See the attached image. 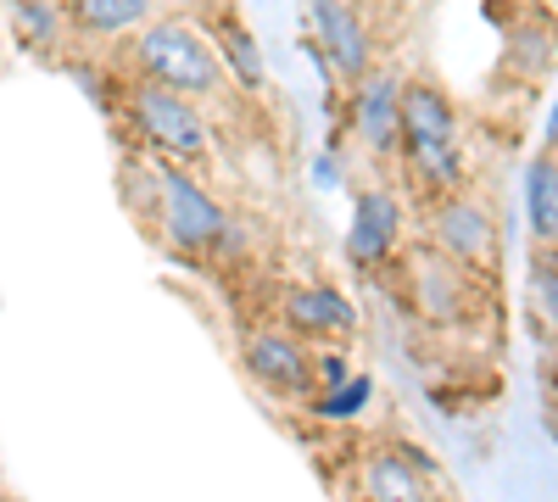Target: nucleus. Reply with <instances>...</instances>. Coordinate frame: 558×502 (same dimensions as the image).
<instances>
[{"mask_svg": "<svg viewBox=\"0 0 558 502\" xmlns=\"http://www.w3.org/2000/svg\"><path fill=\"white\" fill-rule=\"evenodd\" d=\"M151 17V0H73V23L84 34H123Z\"/></svg>", "mask_w": 558, "mask_h": 502, "instance_id": "nucleus-13", "label": "nucleus"}, {"mask_svg": "<svg viewBox=\"0 0 558 502\" xmlns=\"http://www.w3.org/2000/svg\"><path fill=\"white\" fill-rule=\"evenodd\" d=\"M246 369H252L257 385H268L279 396H307L313 402V352L286 330H257L246 341Z\"/></svg>", "mask_w": 558, "mask_h": 502, "instance_id": "nucleus-6", "label": "nucleus"}, {"mask_svg": "<svg viewBox=\"0 0 558 502\" xmlns=\"http://www.w3.org/2000/svg\"><path fill=\"white\" fill-rule=\"evenodd\" d=\"M307 17H313V45L324 51L330 73L357 89L368 78V23L357 17V7L352 0H307Z\"/></svg>", "mask_w": 558, "mask_h": 502, "instance_id": "nucleus-5", "label": "nucleus"}, {"mask_svg": "<svg viewBox=\"0 0 558 502\" xmlns=\"http://www.w3.org/2000/svg\"><path fill=\"white\" fill-rule=\"evenodd\" d=\"M218 45H223V73H235L246 89H263V51H257V39H252V28H241L235 17H223V28H218Z\"/></svg>", "mask_w": 558, "mask_h": 502, "instance_id": "nucleus-14", "label": "nucleus"}, {"mask_svg": "<svg viewBox=\"0 0 558 502\" xmlns=\"http://www.w3.org/2000/svg\"><path fill=\"white\" fill-rule=\"evenodd\" d=\"M402 235V207L391 191H357L352 201V230H347V257L357 268H380L397 252Z\"/></svg>", "mask_w": 558, "mask_h": 502, "instance_id": "nucleus-7", "label": "nucleus"}, {"mask_svg": "<svg viewBox=\"0 0 558 502\" xmlns=\"http://www.w3.org/2000/svg\"><path fill=\"white\" fill-rule=\"evenodd\" d=\"M531 318H542V330H553V318H558V257H553V246H542L536 262H531Z\"/></svg>", "mask_w": 558, "mask_h": 502, "instance_id": "nucleus-17", "label": "nucleus"}, {"mask_svg": "<svg viewBox=\"0 0 558 502\" xmlns=\"http://www.w3.org/2000/svg\"><path fill=\"white\" fill-rule=\"evenodd\" d=\"M397 146L408 151L413 173L430 191H452L458 185V112L436 84L413 78L397 96Z\"/></svg>", "mask_w": 558, "mask_h": 502, "instance_id": "nucleus-1", "label": "nucleus"}, {"mask_svg": "<svg viewBox=\"0 0 558 502\" xmlns=\"http://www.w3.org/2000/svg\"><path fill=\"white\" fill-rule=\"evenodd\" d=\"M363 502H425V480L402 464V452H375L363 464Z\"/></svg>", "mask_w": 558, "mask_h": 502, "instance_id": "nucleus-12", "label": "nucleus"}, {"mask_svg": "<svg viewBox=\"0 0 558 502\" xmlns=\"http://www.w3.org/2000/svg\"><path fill=\"white\" fill-rule=\"evenodd\" d=\"M397 96L402 84L397 73H368L352 96V123H357V140L375 151V157H391L397 151Z\"/></svg>", "mask_w": 558, "mask_h": 502, "instance_id": "nucleus-9", "label": "nucleus"}, {"mask_svg": "<svg viewBox=\"0 0 558 502\" xmlns=\"http://www.w3.org/2000/svg\"><path fill=\"white\" fill-rule=\"evenodd\" d=\"M157 212H162V230L179 252H207L229 235V212L191 173H179V162H157Z\"/></svg>", "mask_w": 558, "mask_h": 502, "instance_id": "nucleus-3", "label": "nucleus"}, {"mask_svg": "<svg viewBox=\"0 0 558 502\" xmlns=\"http://www.w3.org/2000/svg\"><path fill=\"white\" fill-rule=\"evenodd\" d=\"M418 307H425L430 318L458 313V285H452V273H447L441 257H430L425 268H418Z\"/></svg>", "mask_w": 558, "mask_h": 502, "instance_id": "nucleus-18", "label": "nucleus"}, {"mask_svg": "<svg viewBox=\"0 0 558 502\" xmlns=\"http://www.w3.org/2000/svg\"><path fill=\"white\" fill-rule=\"evenodd\" d=\"M129 112H134L140 134H146L151 146H162L168 157H179V162H202L207 157V123H202V112L184 96H173V89L140 84Z\"/></svg>", "mask_w": 558, "mask_h": 502, "instance_id": "nucleus-4", "label": "nucleus"}, {"mask_svg": "<svg viewBox=\"0 0 558 502\" xmlns=\"http://www.w3.org/2000/svg\"><path fill=\"white\" fill-rule=\"evenodd\" d=\"M525 223H531L536 246H553V235H558V162H553V151H542L525 168Z\"/></svg>", "mask_w": 558, "mask_h": 502, "instance_id": "nucleus-11", "label": "nucleus"}, {"mask_svg": "<svg viewBox=\"0 0 558 502\" xmlns=\"http://www.w3.org/2000/svg\"><path fill=\"white\" fill-rule=\"evenodd\" d=\"M286 318L302 335H347L357 325V307L336 285H302L286 296Z\"/></svg>", "mask_w": 558, "mask_h": 502, "instance_id": "nucleus-10", "label": "nucleus"}, {"mask_svg": "<svg viewBox=\"0 0 558 502\" xmlns=\"http://www.w3.org/2000/svg\"><path fill=\"white\" fill-rule=\"evenodd\" d=\"M12 28H17L23 45L39 51V45H51L62 34V12L51 7V0H17V7H12Z\"/></svg>", "mask_w": 558, "mask_h": 502, "instance_id": "nucleus-15", "label": "nucleus"}, {"mask_svg": "<svg viewBox=\"0 0 558 502\" xmlns=\"http://www.w3.org/2000/svg\"><path fill=\"white\" fill-rule=\"evenodd\" d=\"M430 230H436V241L447 246V257H458V262H470V268H497V223H492V212H481L475 201H441L436 207V218H430Z\"/></svg>", "mask_w": 558, "mask_h": 502, "instance_id": "nucleus-8", "label": "nucleus"}, {"mask_svg": "<svg viewBox=\"0 0 558 502\" xmlns=\"http://www.w3.org/2000/svg\"><path fill=\"white\" fill-rule=\"evenodd\" d=\"M368 396H375V380H368V375H347L336 391L313 396V414L318 419H352V414H363V407H368Z\"/></svg>", "mask_w": 558, "mask_h": 502, "instance_id": "nucleus-16", "label": "nucleus"}, {"mask_svg": "<svg viewBox=\"0 0 558 502\" xmlns=\"http://www.w3.org/2000/svg\"><path fill=\"white\" fill-rule=\"evenodd\" d=\"M134 62L157 89H173V96L196 101V96H218L223 89V68L213 57V45L179 17H162V23H146L134 39Z\"/></svg>", "mask_w": 558, "mask_h": 502, "instance_id": "nucleus-2", "label": "nucleus"}]
</instances>
